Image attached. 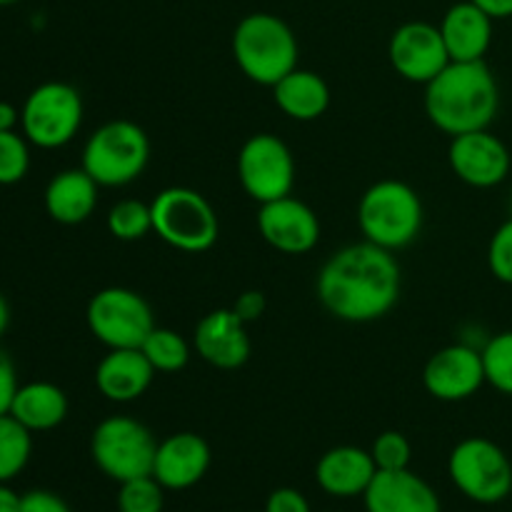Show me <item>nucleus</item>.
I'll return each instance as SVG.
<instances>
[{"label": "nucleus", "instance_id": "20e7f679", "mask_svg": "<svg viewBox=\"0 0 512 512\" xmlns=\"http://www.w3.org/2000/svg\"><path fill=\"white\" fill-rule=\"evenodd\" d=\"M425 210L418 190L403 180L385 178L370 185L358 203V228L368 243L403 250L423 230Z\"/></svg>", "mask_w": 512, "mask_h": 512}, {"label": "nucleus", "instance_id": "a211bd4d", "mask_svg": "<svg viewBox=\"0 0 512 512\" xmlns=\"http://www.w3.org/2000/svg\"><path fill=\"white\" fill-rule=\"evenodd\" d=\"M368 512H443L438 493L413 470H378L363 495Z\"/></svg>", "mask_w": 512, "mask_h": 512}, {"label": "nucleus", "instance_id": "a878e982", "mask_svg": "<svg viewBox=\"0 0 512 512\" xmlns=\"http://www.w3.org/2000/svg\"><path fill=\"white\" fill-rule=\"evenodd\" d=\"M140 350H143L145 358L150 360L155 373H178V370H183L190 360L188 340L180 333H175V330L158 328V325H155L153 333L145 338Z\"/></svg>", "mask_w": 512, "mask_h": 512}, {"label": "nucleus", "instance_id": "473e14b6", "mask_svg": "<svg viewBox=\"0 0 512 512\" xmlns=\"http://www.w3.org/2000/svg\"><path fill=\"white\" fill-rule=\"evenodd\" d=\"M18 512H73L70 505L65 503L60 495L50 493V490H30V493L20 495Z\"/></svg>", "mask_w": 512, "mask_h": 512}, {"label": "nucleus", "instance_id": "b1692460", "mask_svg": "<svg viewBox=\"0 0 512 512\" xmlns=\"http://www.w3.org/2000/svg\"><path fill=\"white\" fill-rule=\"evenodd\" d=\"M68 408V395L63 388L48 380H33L18 388L10 405V415L30 433H48L65 423Z\"/></svg>", "mask_w": 512, "mask_h": 512}, {"label": "nucleus", "instance_id": "1a4fd4ad", "mask_svg": "<svg viewBox=\"0 0 512 512\" xmlns=\"http://www.w3.org/2000/svg\"><path fill=\"white\" fill-rule=\"evenodd\" d=\"M455 488L480 505L503 503L512 493V463L503 448L488 438H465L448 458Z\"/></svg>", "mask_w": 512, "mask_h": 512}, {"label": "nucleus", "instance_id": "a19ab883", "mask_svg": "<svg viewBox=\"0 0 512 512\" xmlns=\"http://www.w3.org/2000/svg\"><path fill=\"white\" fill-rule=\"evenodd\" d=\"M20 3V0H0V8H5V5H15Z\"/></svg>", "mask_w": 512, "mask_h": 512}, {"label": "nucleus", "instance_id": "58836bf2", "mask_svg": "<svg viewBox=\"0 0 512 512\" xmlns=\"http://www.w3.org/2000/svg\"><path fill=\"white\" fill-rule=\"evenodd\" d=\"M20 495L8 483H0V512H18Z\"/></svg>", "mask_w": 512, "mask_h": 512}, {"label": "nucleus", "instance_id": "39448f33", "mask_svg": "<svg viewBox=\"0 0 512 512\" xmlns=\"http://www.w3.org/2000/svg\"><path fill=\"white\" fill-rule=\"evenodd\" d=\"M150 163V138L133 120H108L90 133L83 145L80 168L100 188H123L135 183Z\"/></svg>", "mask_w": 512, "mask_h": 512}, {"label": "nucleus", "instance_id": "aec40b11", "mask_svg": "<svg viewBox=\"0 0 512 512\" xmlns=\"http://www.w3.org/2000/svg\"><path fill=\"white\" fill-rule=\"evenodd\" d=\"M375 460L370 450L358 448V445H338L328 453L320 455L315 465V480L320 488L333 498H358L365 495L368 485L373 483Z\"/></svg>", "mask_w": 512, "mask_h": 512}, {"label": "nucleus", "instance_id": "f3484780", "mask_svg": "<svg viewBox=\"0 0 512 512\" xmlns=\"http://www.w3.org/2000/svg\"><path fill=\"white\" fill-rule=\"evenodd\" d=\"M210 445L198 433H175L158 443L153 478L165 490H188L198 485L210 470Z\"/></svg>", "mask_w": 512, "mask_h": 512}, {"label": "nucleus", "instance_id": "412c9836", "mask_svg": "<svg viewBox=\"0 0 512 512\" xmlns=\"http://www.w3.org/2000/svg\"><path fill=\"white\" fill-rule=\"evenodd\" d=\"M493 23L495 20L473 0L450 5L438 25L450 60H485L493 45Z\"/></svg>", "mask_w": 512, "mask_h": 512}, {"label": "nucleus", "instance_id": "e433bc0d", "mask_svg": "<svg viewBox=\"0 0 512 512\" xmlns=\"http://www.w3.org/2000/svg\"><path fill=\"white\" fill-rule=\"evenodd\" d=\"M473 3L483 8L493 20L512 18V0H473Z\"/></svg>", "mask_w": 512, "mask_h": 512}, {"label": "nucleus", "instance_id": "7c9ffc66", "mask_svg": "<svg viewBox=\"0 0 512 512\" xmlns=\"http://www.w3.org/2000/svg\"><path fill=\"white\" fill-rule=\"evenodd\" d=\"M370 455L378 470H405L413 460V445L398 430H385L370 445Z\"/></svg>", "mask_w": 512, "mask_h": 512}, {"label": "nucleus", "instance_id": "72a5a7b5", "mask_svg": "<svg viewBox=\"0 0 512 512\" xmlns=\"http://www.w3.org/2000/svg\"><path fill=\"white\" fill-rule=\"evenodd\" d=\"M18 370L15 363L10 360V355L5 350H0V415L10 413V405H13L15 393H18Z\"/></svg>", "mask_w": 512, "mask_h": 512}, {"label": "nucleus", "instance_id": "ddd939ff", "mask_svg": "<svg viewBox=\"0 0 512 512\" xmlns=\"http://www.w3.org/2000/svg\"><path fill=\"white\" fill-rule=\"evenodd\" d=\"M450 170L465 185L478 190L495 188L510 175V150L490 128L455 135L448 148Z\"/></svg>", "mask_w": 512, "mask_h": 512}, {"label": "nucleus", "instance_id": "c9c22d12", "mask_svg": "<svg viewBox=\"0 0 512 512\" xmlns=\"http://www.w3.org/2000/svg\"><path fill=\"white\" fill-rule=\"evenodd\" d=\"M233 310L243 323L250 325L255 323V320L263 318L265 310H268V300H265V295L260 293V290H245V293H240L238 300L233 303Z\"/></svg>", "mask_w": 512, "mask_h": 512}, {"label": "nucleus", "instance_id": "9d476101", "mask_svg": "<svg viewBox=\"0 0 512 512\" xmlns=\"http://www.w3.org/2000/svg\"><path fill=\"white\" fill-rule=\"evenodd\" d=\"M85 320L98 343L108 350L140 348L155 328L148 300L130 288H103L90 298Z\"/></svg>", "mask_w": 512, "mask_h": 512}, {"label": "nucleus", "instance_id": "423d86ee", "mask_svg": "<svg viewBox=\"0 0 512 512\" xmlns=\"http://www.w3.org/2000/svg\"><path fill=\"white\" fill-rule=\"evenodd\" d=\"M153 233L180 253H205L218 243L220 220L203 193L183 185L160 190L150 203Z\"/></svg>", "mask_w": 512, "mask_h": 512}, {"label": "nucleus", "instance_id": "5701e85b", "mask_svg": "<svg viewBox=\"0 0 512 512\" xmlns=\"http://www.w3.org/2000/svg\"><path fill=\"white\" fill-rule=\"evenodd\" d=\"M273 100L280 113L298 123H313L330 108V88L315 70L295 68L273 85Z\"/></svg>", "mask_w": 512, "mask_h": 512}, {"label": "nucleus", "instance_id": "6ab92c4d", "mask_svg": "<svg viewBox=\"0 0 512 512\" xmlns=\"http://www.w3.org/2000/svg\"><path fill=\"white\" fill-rule=\"evenodd\" d=\"M155 368L140 348L108 350L95 368V388L110 403H133L153 385Z\"/></svg>", "mask_w": 512, "mask_h": 512}, {"label": "nucleus", "instance_id": "f257e3e1", "mask_svg": "<svg viewBox=\"0 0 512 512\" xmlns=\"http://www.w3.org/2000/svg\"><path fill=\"white\" fill-rule=\"evenodd\" d=\"M403 273L393 250L353 243L330 255L315 280V295L343 323H373L398 305Z\"/></svg>", "mask_w": 512, "mask_h": 512}, {"label": "nucleus", "instance_id": "dca6fc26", "mask_svg": "<svg viewBox=\"0 0 512 512\" xmlns=\"http://www.w3.org/2000/svg\"><path fill=\"white\" fill-rule=\"evenodd\" d=\"M193 345L200 358L218 370H238L250 358L248 323L235 315L233 308H220L203 315L193 333Z\"/></svg>", "mask_w": 512, "mask_h": 512}, {"label": "nucleus", "instance_id": "f03ea898", "mask_svg": "<svg viewBox=\"0 0 512 512\" xmlns=\"http://www.w3.org/2000/svg\"><path fill=\"white\" fill-rule=\"evenodd\" d=\"M425 115L450 138L493 125L500 110V85L485 60H450L425 85Z\"/></svg>", "mask_w": 512, "mask_h": 512}, {"label": "nucleus", "instance_id": "9b49d317", "mask_svg": "<svg viewBox=\"0 0 512 512\" xmlns=\"http://www.w3.org/2000/svg\"><path fill=\"white\" fill-rule=\"evenodd\" d=\"M238 180L255 203L293 195L295 158L288 145L273 133L250 135L238 153Z\"/></svg>", "mask_w": 512, "mask_h": 512}, {"label": "nucleus", "instance_id": "393cba45", "mask_svg": "<svg viewBox=\"0 0 512 512\" xmlns=\"http://www.w3.org/2000/svg\"><path fill=\"white\" fill-rule=\"evenodd\" d=\"M33 453V433L13 415H0V483L18 478Z\"/></svg>", "mask_w": 512, "mask_h": 512}, {"label": "nucleus", "instance_id": "c756f323", "mask_svg": "<svg viewBox=\"0 0 512 512\" xmlns=\"http://www.w3.org/2000/svg\"><path fill=\"white\" fill-rule=\"evenodd\" d=\"M30 170V143L18 130H0V185H15Z\"/></svg>", "mask_w": 512, "mask_h": 512}, {"label": "nucleus", "instance_id": "4c0bfd02", "mask_svg": "<svg viewBox=\"0 0 512 512\" xmlns=\"http://www.w3.org/2000/svg\"><path fill=\"white\" fill-rule=\"evenodd\" d=\"M20 125V110L0 100V130H15Z\"/></svg>", "mask_w": 512, "mask_h": 512}, {"label": "nucleus", "instance_id": "f8f14e48", "mask_svg": "<svg viewBox=\"0 0 512 512\" xmlns=\"http://www.w3.org/2000/svg\"><path fill=\"white\" fill-rule=\"evenodd\" d=\"M388 60L395 73L408 83L428 85L450 63L438 25L410 20L395 28L388 43Z\"/></svg>", "mask_w": 512, "mask_h": 512}, {"label": "nucleus", "instance_id": "4468645a", "mask_svg": "<svg viewBox=\"0 0 512 512\" xmlns=\"http://www.w3.org/2000/svg\"><path fill=\"white\" fill-rule=\"evenodd\" d=\"M423 385L428 395L443 403H463L473 398L485 385L483 353L465 343L440 348L425 363Z\"/></svg>", "mask_w": 512, "mask_h": 512}, {"label": "nucleus", "instance_id": "0eeeda50", "mask_svg": "<svg viewBox=\"0 0 512 512\" xmlns=\"http://www.w3.org/2000/svg\"><path fill=\"white\" fill-rule=\"evenodd\" d=\"M158 440L148 425L128 415H113L95 425L90 435V458L95 468L115 483L153 475Z\"/></svg>", "mask_w": 512, "mask_h": 512}, {"label": "nucleus", "instance_id": "c85d7f7f", "mask_svg": "<svg viewBox=\"0 0 512 512\" xmlns=\"http://www.w3.org/2000/svg\"><path fill=\"white\" fill-rule=\"evenodd\" d=\"M118 512H163L165 488L153 478H133L120 483L118 490Z\"/></svg>", "mask_w": 512, "mask_h": 512}, {"label": "nucleus", "instance_id": "2f4dec72", "mask_svg": "<svg viewBox=\"0 0 512 512\" xmlns=\"http://www.w3.org/2000/svg\"><path fill=\"white\" fill-rule=\"evenodd\" d=\"M488 268L495 280L512 285V218L498 225L488 243Z\"/></svg>", "mask_w": 512, "mask_h": 512}, {"label": "nucleus", "instance_id": "f704fd0d", "mask_svg": "<svg viewBox=\"0 0 512 512\" xmlns=\"http://www.w3.org/2000/svg\"><path fill=\"white\" fill-rule=\"evenodd\" d=\"M265 512H310V503L300 490L278 488L268 495Z\"/></svg>", "mask_w": 512, "mask_h": 512}, {"label": "nucleus", "instance_id": "ea45409f", "mask_svg": "<svg viewBox=\"0 0 512 512\" xmlns=\"http://www.w3.org/2000/svg\"><path fill=\"white\" fill-rule=\"evenodd\" d=\"M8 325H10V305L8 300H5V295L0 293V335L8 330Z\"/></svg>", "mask_w": 512, "mask_h": 512}, {"label": "nucleus", "instance_id": "bb28decb", "mask_svg": "<svg viewBox=\"0 0 512 512\" xmlns=\"http://www.w3.org/2000/svg\"><path fill=\"white\" fill-rule=\"evenodd\" d=\"M108 233L123 243H135V240H143L145 235L153 233L150 203L135 198L118 200L108 213Z\"/></svg>", "mask_w": 512, "mask_h": 512}, {"label": "nucleus", "instance_id": "cd10ccee", "mask_svg": "<svg viewBox=\"0 0 512 512\" xmlns=\"http://www.w3.org/2000/svg\"><path fill=\"white\" fill-rule=\"evenodd\" d=\"M480 353H483L485 383L512 398V330L493 335Z\"/></svg>", "mask_w": 512, "mask_h": 512}, {"label": "nucleus", "instance_id": "6e6552de", "mask_svg": "<svg viewBox=\"0 0 512 512\" xmlns=\"http://www.w3.org/2000/svg\"><path fill=\"white\" fill-rule=\"evenodd\" d=\"M83 113V95L78 88L50 80L28 93L20 108V130L35 148L58 150L78 135Z\"/></svg>", "mask_w": 512, "mask_h": 512}, {"label": "nucleus", "instance_id": "7ed1b4c3", "mask_svg": "<svg viewBox=\"0 0 512 512\" xmlns=\"http://www.w3.org/2000/svg\"><path fill=\"white\" fill-rule=\"evenodd\" d=\"M230 48L240 73L265 88H273L290 70L298 68V38L293 28L273 13L245 15L235 25Z\"/></svg>", "mask_w": 512, "mask_h": 512}, {"label": "nucleus", "instance_id": "4be33fe9", "mask_svg": "<svg viewBox=\"0 0 512 512\" xmlns=\"http://www.w3.org/2000/svg\"><path fill=\"white\" fill-rule=\"evenodd\" d=\"M100 185L83 168L60 170L45 185V210L60 225H80L98 208Z\"/></svg>", "mask_w": 512, "mask_h": 512}, {"label": "nucleus", "instance_id": "2eb2a0df", "mask_svg": "<svg viewBox=\"0 0 512 512\" xmlns=\"http://www.w3.org/2000/svg\"><path fill=\"white\" fill-rule=\"evenodd\" d=\"M258 230L265 243L283 255H305L318 245L320 218L308 203L285 195L260 205Z\"/></svg>", "mask_w": 512, "mask_h": 512}]
</instances>
